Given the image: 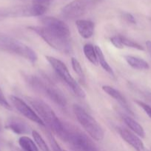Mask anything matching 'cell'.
Instances as JSON below:
<instances>
[{"mask_svg":"<svg viewBox=\"0 0 151 151\" xmlns=\"http://www.w3.org/2000/svg\"><path fill=\"white\" fill-rule=\"evenodd\" d=\"M26 99L36 111L37 115L44 122L45 126L47 125L61 139L65 142L66 141L65 125L59 120L53 109L43 100L38 98L26 97Z\"/></svg>","mask_w":151,"mask_h":151,"instance_id":"6da1fadb","label":"cell"},{"mask_svg":"<svg viewBox=\"0 0 151 151\" xmlns=\"http://www.w3.org/2000/svg\"><path fill=\"white\" fill-rule=\"evenodd\" d=\"M26 81L33 89L47 95L59 106L65 107L67 106L68 102L64 93L49 80L40 78L35 75H28Z\"/></svg>","mask_w":151,"mask_h":151,"instance_id":"7a4b0ae2","label":"cell"},{"mask_svg":"<svg viewBox=\"0 0 151 151\" xmlns=\"http://www.w3.org/2000/svg\"><path fill=\"white\" fill-rule=\"evenodd\" d=\"M0 50L13 53L35 64L38 57L34 50L24 43L4 35H0Z\"/></svg>","mask_w":151,"mask_h":151,"instance_id":"3957f363","label":"cell"},{"mask_svg":"<svg viewBox=\"0 0 151 151\" xmlns=\"http://www.w3.org/2000/svg\"><path fill=\"white\" fill-rule=\"evenodd\" d=\"M73 109L77 120L90 137L96 141H102L105 137V131L99 122L78 105H73Z\"/></svg>","mask_w":151,"mask_h":151,"instance_id":"277c9868","label":"cell"},{"mask_svg":"<svg viewBox=\"0 0 151 151\" xmlns=\"http://www.w3.org/2000/svg\"><path fill=\"white\" fill-rule=\"evenodd\" d=\"M28 29L38 34L47 44L57 51L62 53H70L72 52L70 38L61 36L42 26H31Z\"/></svg>","mask_w":151,"mask_h":151,"instance_id":"5b68a950","label":"cell"},{"mask_svg":"<svg viewBox=\"0 0 151 151\" xmlns=\"http://www.w3.org/2000/svg\"><path fill=\"white\" fill-rule=\"evenodd\" d=\"M47 8L45 6L36 4L0 7V20L7 18L41 16L45 13Z\"/></svg>","mask_w":151,"mask_h":151,"instance_id":"8992f818","label":"cell"},{"mask_svg":"<svg viewBox=\"0 0 151 151\" xmlns=\"http://www.w3.org/2000/svg\"><path fill=\"white\" fill-rule=\"evenodd\" d=\"M65 128H66L65 142L69 143L73 150L97 151L94 143L85 134L70 125H66Z\"/></svg>","mask_w":151,"mask_h":151,"instance_id":"52a82bcc","label":"cell"},{"mask_svg":"<svg viewBox=\"0 0 151 151\" xmlns=\"http://www.w3.org/2000/svg\"><path fill=\"white\" fill-rule=\"evenodd\" d=\"M45 58L47 59L49 63L51 65V66L53 68L55 72L57 73V75L68 84V86L73 90L76 95L78 96L80 98H84L86 97L85 91L78 85L76 80L71 76L68 67L62 60L49 55L45 56Z\"/></svg>","mask_w":151,"mask_h":151,"instance_id":"ba28073f","label":"cell"},{"mask_svg":"<svg viewBox=\"0 0 151 151\" xmlns=\"http://www.w3.org/2000/svg\"><path fill=\"white\" fill-rule=\"evenodd\" d=\"M90 6L88 0H73L62 7L61 15L68 20L78 19L87 11Z\"/></svg>","mask_w":151,"mask_h":151,"instance_id":"9c48e42d","label":"cell"},{"mask_svg":"<svg viewBox=\"0 0 151 151\" xmlns=\"http://www.w3.org/2000/svg\"><path fill=\"white\" fill-rule=\"evenodd\" d=\"M41 22L42 27L51 32L65 38H70V31L69 27L63 21L52 16H44L41 19Z\"/></svg>","mask_w":151,"mask_h":151,"instance_id":"30bf717a","label":"cell"},{"mask_svg":"<svg viewBox=\"0 0 151 151\" xmlns=\"http://www.w3.org/2000/svg\"><path fill=\"white\" fill-rule=\"evenodd\" d=\"M10 100L11 101L12 104L13 105L16 110L19 112L22 115H23L25 117L28 118L32 122L38 124V125H41V126H45L44 122H42L39 116L37 115V114L33 110L25 101L16 96H10Z\"/></svg>","mask_w":151,"mask_h":151,"instance_id":"8fae6325","label":"cell"},{"mask_svg":"<svg viewBox=\"0 0 151 151\" xmlns=\"http://www.w3.org/2000/svg\"><path fill=\"white\" fill-rule=\"evenodd\" d=\"M118 132L121 138L136 151H149L145 147L139 136L124 128H118Z\"/></svg>","mask_w":151,"mask_h":151,"instance_id":"7c38bea8","label":"cell"},{"mask_svg":"<svg viewBox=\"0 0 151 151\" xmlns=\"http://www.w3.org/2000/svg\"><path fill=\"white\" fill-rule=\"evenodd\" d=\"M5 128L7 130L13 131L14 134L18 135H23V134H28L30 132V128L29 125L22 119L18 117L8 118L6 121Z\"/></svg>","mask_w":151,"mask_h":151,"instance_id":"4fadbf2b","label":"cell"},{"mask_svg":"<svg viewBox=\"0 0 151 151\" xmlns=\"http://www.w3.org/2000/svg\"><path fill=\"white\" fill-rule=\"evenodd\" d=\"M102 90L105 91V93L108 94L109 96H110L111 97H113V99H115L116 101H118V103L130 114L132 116H134V113L133 112V111L131 110L130 107L129 106L127 101L126 100V99L124 98V96L121 94V93L119 91L116 90L115 88H114L113 87L110 86H102Z\"/></svg>","mask_w":151,"mask_h":151,"instance_id":"5bb4252c","label":"cell"},{"mask_svg":"<svg viewBox=\"0 0 151 151\" xmlns=\"http://www.w3.org/2000/svg\"><path fill=\"white\" fill-rule=\"evenodd\" d=\"M77 30L79 35L84 39L91 38L94 32L95 24L92 21L85 19H78L76 21Z\"/></svg>","mask_w":151,"mask_h":151,"instance_id":"9a60e30c","label":"cell"},{"mask_svg":"<svg viewBox=\"0 0 151 151\" xmlns=\"http://www.w3.org/2000/svg\"><path fill=\"white\" fill-rule=\"evenodd\" d=\"M124 60L129 66L137 70H147L150 66L147 62L140 58L135 57L133 55H124Z\"/></svg>","mask_w":151,"mask_h":151,"instance_id":"2e32d148","label":"cell"},{"mask_svg":"<svg viewBox=\"0 0 151 151\" xmlns=\"http://www.w3.org/2000/svg\"><path fill=\"white\" fill-rule=\"evenodd\" d=\"M123 119H124L125 124L131 130L132 132H133L136 135L139 136V137H142V138H144L145 137V132L143 127L137 121L135 120L133 118L130 117V116H124Z\"/></svg>","mask_w":151,"mask_h":151,"instance_id":"e0dca14e","label":"cell"},{"mask_svg":"<svg viewBox=\"0 0 151 151\" xmlns=\"http://www.w3.org/2000/svg\"><path fill=\"white\" fill-rule=\"evenodd\" d=\"M83 52L86 58L95 66L99 64L97 54H96L95 47L91 44H86L83 47Z\"/></svg>","mask_w":151,"mask_h":151,"instance_id":"ac0fdd59","label":"cell"},{"mask_svg":"<svg viewBox=\"0 0 151 151\" xmlns=\"http://www.w3.org/2000/svg\"><path fill=\"white\" fill-rule=\"evenodd\" d=\"M95 49H96V54H97L99 63L101 65L102 69H103L105 72H107L108 74H110L111 76L114 77V72L113 71V69L111 68V66H110L109 63H107L106 59H105V55H104V53L103 52H102V49H101L100 47H99V46H95Z\"/></svg>","mask_w":151,"mask_h":151,"instance_id":"d6986e66","label":"cell"},{"mask_svg":"<svg viewBox=\"0 0 151 151\" xmlns=\"http://www.w3.org/2000/svg\"><path fill=\"white\" fill-rule=\"evenodd\" d=\"M19 144L25 151H38V147L34 142L26 136H22L19 139Z\"/></svg>","mask_w":151,"mask_h":151,"instance_id":"ffe728a7","label":"cell"},{"mask_svg":"<svg viewBox=\"0 0 151 151\" xmlns=\"http://www.w3.org/2000/svg\"><path fill=\"white\" fill-rule=\"evenodd\" d=\"M32 136L33 137L36 144L39 147L40 150L41 151H51L48 146H47V145L46 144L45 141L42 138V137L37 131H32Z\"/></svg>","mask_w":151,"mask_h":151,"instance_id":"44dd1931","label":"cell"},{"mask_svg":"<svg viewBox=\"0 0 151 151\" xmlns=\"http://www.w3.org/2000/svg\"><path fill=\"white\" fill-rule=\"evenodd\" d=\"M71 65H72V68L74 70V72L77 74L78 77H79L81 81H84V71H83L82 68H81V64L78 62V60H77L75 58H71Z\"/></svg>","mask_w":151,"mask_h":151,"instance_id":"7402d4cb","label":"cell"},{"mask_svg":"<svg viewBox=\"0 0 151 151\" xmlns=\"http://www.w3.org/2000/svg\"><path fill=\"white\" fill-rule=\"evenodd\" d=\"M121 42H122L123 46H126V47H127L136 49V50H141V51L144 50V47H142V45H140V44H138V43L135 42V41H132V40L129 39V38H126V37L121 35Z\"/></svg>","mask_w":151,"mask_h":151,"instance_id":"603a6c76","label":"cell"},{"mask_svg":"<svg viewBox=\"0 0 151 151\" xmlns=\"http://www.w3.org/2000/svg\"><path fill=\"white\" fill-rule=\"evenodd\" d=\"M47 139H48L49 142H50V146H51L53 151H64L62 150V148L60 147V146L59 145V144L56 142V139L54 138L52 134L50 132H47Z\"/></svg>","mask_w":151,"mask_h":151,"instance_id":"cb8c5ba5","label":"cell"},{"mask_svg":"<svg viewBox=\"0 0 151 151\" xmlns=\"http://www.w3.org/2000/svg\"><path fill=\"white\" fill-rule=\"evenodd\" d=\"M110 41L113 44V45L115 48L117 49L124 48V46H123L122 42H121V35H114V36L111 37Z\"/></svg>","mask_w":151,"mask_h":151,"instance_id":"d4e9b609","label":"cell"},{"mask_svg":"<svg viewBox=\"0 0 151 151\" xmlns=\"http://www.w3.org/2000/svg\"><path fill=\"white\" fill-rule=\"evenodd\" d=\"M135 103H136L139 107L142 108V109L144 111L145 113L147 114V116L151 119V106L146 104V103H144V102L141 101V100H135Z\"/></svg>","mask_w":151,"mask_h":151,"instance_id":"484cf974","label":"cell"},{"mask_svg":"<svg viewBox=\"0 0 151 151\" xmlns=\"http://www.w3.org/2000/svg\"><path fill=\"white\" fill-rule=\"evenodd\" d=\"M0 105L6 109H8V110L11 109V106L9 104L7 100H6L5 97H4V94H3V91H1V88H0Z\"/></svg>","mask_w":151,"mask_h":151,"instance_id":"4316f807","label":"cell"},{"mask_svg":"<svg viewBox=\"0 0 151 151\" xmlns=\"http://www.w3.org/2000/svg\"><path fill=\"white\" fill-rule=\"evenodd\" d=\"M123 18H124L127 22H129V23L133 24H136V19H135V17L131 14V13H123Z\"/></svg>","mask_w":151,"mask_h":151,"instance_id":"83f0119b","label":"cell"},{"mask_svg":"<svg viewBox=\"0 0 151 151\" xmlns=\"http://www.w3.org/2000/svg\"><path fill=\"white\" fill-rule=\"evenodd\" d=\"M33 4H40V5L45 6L47 7V6L50 4L52 0H32Z\"/></svg>","mask_w":151,"mask_h":151,"instance_id":"f1b7e54d","label":"cell"},{"mask_svg":"<svg viewBox=\"0 0 151 151\" xmlns=\"http://www.w3.org/2000/svg\"><path fill=\"white\" fill-rule=\"evenodd\" d=\"M146 47L147 50L148 52V54H149L150 57L151 58V41H146Z\"/></svg>","mask_w":151,"mask_h":151,"instance_id":"f546056e","label":"cell"},{"mask_svg":"<svg viewBox=\"0 0 151 151\" xmlns=\"http://www.w3.org/2000/svg\"><path fill=\"white\" fill-rule=\"evenodd\" d=\"M149 21H150V25H151V18H149Z\"/></svg>","mask_w":151,"mask_h":151,"instance_id":"4dcf8cb0","label":"cell"},{"mask_svg":"<svg viewBox=\"0 0 151 151\" xmlns=\"http://www.w3.org/2000/svg\"><path fill=\"white\" fill-rule=\"evenodd\" d=\"M64 151H66V150H64Z\"/></svg>","mask_w":151,"mask_h":151,"instance_id":"1f68e13d","label":"cell"}]
</instances>
